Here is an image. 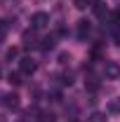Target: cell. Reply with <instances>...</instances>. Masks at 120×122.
I'll return each mask as SVG.
<instances>
[{"label": "cell", "instance_id": "19", "mask_svg": "<svg viewBox=\"0 0 120 122\" xmlns=\"http://www.w3.org/2000/svg\"><path fill=\"white\" fill-rule=\"evenodd\" d=\"M0 75H2V73H0Z\"/></svg>", "mask_w": 120, "mask_h": 122}, {"label": "cell", "instance_id": "14", "mask_svg": "<svg viewBox=\"0 0 120 122\" xmlns=\"http://www.w3.org/2000/svg\"><path fill=\"white\" fill-rule=\"evenodd\" d=\"M54 40H57V38H54V35H49V38H45V40H43V49H52V47H54Z\"/></svg>", "mask_w": 120, "mask_h": 122}, {"label": "cell", "instance_id": "2", "mask_svg": "<svg viewBox=\"0 0 120 122\" xmlns=\"http://www.w3.org/2000/svg\"><path fill=\"white\" fill-rule=\"evenodd\" d=\"M35 68H38V63H35V59H31V56H24V59L19 61V71L24 75H33Z\"/></svg>", "mask_w": 120, "mask_h": 122}, {"label": "cell", "instance_id": "4", "mask_svg": "<svg viewBox=\"0 0 120 122\" xmlns=\"http://www.w3.org/2000/svg\"><path fill=\"white\" fill-rule=\"evenodd\" d=\"M92 12H94L97 19H106V14H108L106 2H104V0H94V2H92Z\"/></svg>", "mask_w": 120, "mask_h": 122}, {"label": "cell", "instance_id": "17", "mask_svg": "<svg viewBox=\"0 0 120 122\" xmlns=\"http://www.w3.org/2000/svg\"><path fill=\"white\" fill-rule=\"evenodd\" d=\"M113 42L120 45V26H113Z\"/></svg>", "mask_w": 120, "mask_h": 122}, {"label": "cell", "instance_id": "13", "mask_svg": "<svg viewBox=\"0 0 120 122\" xmlns=\"http://www.w3.org/2000/svg\"><path fill=\"white\" fill-rule=\"evenodd\" d=\"M85 122H106V115H101V113H92Z\"/></svg>", "mask_w": 120, "mask_h": 122}, {"label": "cell", "instance_id": "16", "mask_svg": "<svg viewBox=\"0 0 120 122\" xmlns=\"http://www.w3.org/2000/svg\"><path fill=\"white\" fill-rule=\"evenodd\" d=\"M16 56H19V49H16V47H12V49H7V54H5V59H7V61L16 59Z\"/></svg>", "mask_w": 120, "mask_h": 122}, {"label": "cell", "instance_id": "15", "mask_svg": "<svg viewBox=\"0 0 120 122\" xmlns=\"http://www.w3.org/2000/svg\"><path fill=\"white\" fill-rule=\"evenodd\" d=\"M111 26H120V7L111 14Z\"/></svg>", "mask_w": 120, "mask_h": 122}, {"label": "cell", "instance_id": "6", "mask_svg": "<svg viewBox=\"0 0 120 122\" xmlns=\"http://www.w3.org/2000/svg\"><path fill=\"white\" fill-rule=\"evenodd\" d=\"M106 113H108V115H120V99L118 96L106 103Z\"/></svg>", "mask_w": 120, "mask_h": 122}, {"label": "cell", "instance_id": "11", "mask_svg": "<svg viewBox=\"0 0 120 122\" xmlns=\"http://www.w3.org/2000/svg\"><path fill=\"white\" fill-rule=\"evenodd\" d=\"M21 75H24L21 71H19V73H10V85H21V82H24Z\"/></svg>", "mask_w": 120, "mask_h": 122}, {"label": "cell", "instance_id": "8", "mask_svg": "<svg viewBox=\"0 0 120 122\" xmlns=\"http://www.w3.org/2000/svg\"><path fill=\"white\" fill-rule=\"evenodd\" d=\"M24 47H35V28L24 33Z\"/></svg>", "mask_w": 120, "mask_h": 122}, {"label": "cell", "instance_id": "12", "mask_svg": "<svg viewBox=\"0 0 120 122\" xmlns=\"http://www.w3.org/2000/svg\"><path fill=\"white\" fill-rule=\"evenodd\" d=\"M90 2H92V0H73L75 10H87V7H92Z\"/></svg>", "mask_w": 120, "mask_h": 122}, {"label": "cell", "instance_id": "9", "mask_svg": "<svg viewBox=\"0 0 120 122\" xmlns=\"http://www.w3.org/2000/svg\"><path fill=\"white\" fill-rule=\"evenodd\" d=\"M7 30H10V24H7L5 19H0V42L5 40V35H7Z\"/></svg>", "mask_w": 120, "mask_h": 122}, {"label": "cell", "instance_id": "5", "mask_svg": "<svg viewBox=\"0 0 120 122\" xmlns=\"http://www.w3.org/2000/svg\"><path fill=\"white\" fill-rule=\"evenodd\" d=\"M2 106L10 108V110H16V108H19V96L12 94V92H10V94H2Z\"/></svg>", "mask_w": 120, "mask_h": 122}, {"label": "cell", "instance_id": "18", "mask_svg": "<svg viewBox=\"0 0 120 122\" xmlns=\"http://www.w3.org/2000/svg\"><path fill=\"white\" fill-rule=\"evenodd\" d=\"M71 61V54H61L59 56V63H68Z\"/></svg>", "mask_w": 120, "mask_h": 122}, {"label": "cell", "instance_id": "10", "mask_svg": "<svg viewBox=\"0 0 120 122\" xmlns=\"http://www.w3.org/2000/svg\"><path fill=\"white\" fill-rule=\"evenodd\" d=\"M85 89H90V92H97V89H99V82H97L94 77H90V80H85Z\"/></svg>", "mask_w": 120, "mask_h": 122}, {"label": "cell", "instance_id": "3", "mask_svg": "<svg viewBox=\"0 0 120 122\" xmlns=\"http://www.w3.org/2000/svg\"><path fill=\"white\" fill-rule=\"evenodd\" d=\"M104 75H106V80H118L120 77V66L115 61H106L104 63Z\"/></svg>", "mask_w": 120, "mask_h": 122}, {"label": "cell", "instance_id": "1", "mask_svg": "<svg viewBox=\"0 0 120 122\" xmlns=\"http://www.w3.org/2000/svg\"><path fill=\"white\" fill-rule=\"evenodd\" d=\"M49 26V14H45V12H35V14L31 16V28L35 30H43Z\"/></svg>", "mask_w": 120, "mask_h": 122}, {"label": "cell", "instance_id": "7", "mask_svg": "<svg viewBox=\"0 0 120 122\" xmlns=\"http://www.w3.org/2000/svg\"><path fill=\"white\" fill-rule=\"evenodd\" d=\"M90 24H87V21H78V38H80V40H85V38H87V35H90Z\"/></svg>", "mask_w": 120, "mask_h": 122}]
</instances>
